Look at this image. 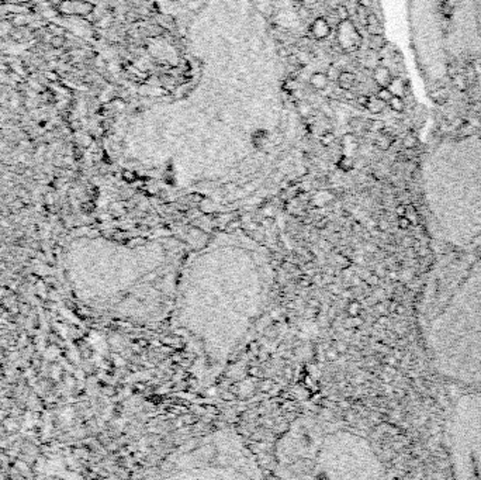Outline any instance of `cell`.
I'll list each match as a JSON object with an SVG mask.
<instances>
[{
	"label": "cell",
	"instance_id": "cell-20",
	"mask_svg": "<svg viewBox=\"0 0 481 480\" xmlns=\"http://www.w3.org/2000/svg\"><path fill=\"white\" fill-rule=\"evenodd\" d=\"M369 10H367V7L362 5V3H359L357 6H356V16H357V19L359 21L362 23L363 26H366V20H367V16H369Z\"/></svg>",
	"mask_w": 481,
	"mask_h": 480
},
{
	"label": "cell",
	"instance_id": "cell-13",
	"mask_svg": "<svg viewBox=\"0 0 481 480\" xmlns=\"http://www.w3.org/2000/svg\"><path fill=\"white\" fill-rule=\"evenodd\" d=\"M364 27L369 31V34H381L383 33V26L374 13H369Z\"/></svg>",
	"mask_w": 481,
	"mask_h": 480
},
{
	"label": "cell",
	"instance_id": "cell-14",
	"mask_svg": "<svg viewBox=\"0 0 481 480\" xmlns=\"http://www.w3.org/2000/svg\"><path fill=\"white\" fill-rule=\"evenodd\" d=\"M252 145L256 149H262L269 142V132L266 130H256L252 132Z\"/></svg>",
	"mask_w": 481,
	"mask_h": 480
},
{
	"label": "cell",
	"instance_id": "cell-25",
	"mask_svg": "<svg viewBox=\"0 0 481 480\" xmlns=\"http://www.w3.org/2000/svg\"><path fill=\"white\" fill-rule=\"evenodd\" d=\"M339 167H341L343 171H349L350 168L353 167V161H352V158H349V156H342L341 161H339Z\"/></svg>",
	"mask_w": 481,
	"mask_h": 480
},
{
	"label": "cell",
	"instance_id": "cell-12",
	"mask_svg": "<svg viewBox=\"0 0 481 480\" xmlns=\"http://www.w3.org/2000/svg\"><path fill=\"white\" fill-rule=\"evenodd\" d=\"M310 85L314 88L315 91H325L328 86H329V77L327 73L324 72H315L310 77Z\"/></svg>",
	"mask_w": 481,
	"mask_h": 480
},
{
	"label": "cell",
	"instance_id": "cell-15",
	"mask_svg": "<svg viewBox=\"0 0 481 480\" xmlns=\"http://www.w3.org/2000/svg\"><path fill=\"white\" fill-rule=\"evenodd\" d=\"M386 106H387V103L383 102L381 99H378L377 96H369V102H367V105H366V110H369L371 114H380L381 112H384Z\"/></svg>",
	"mask_w": 481,
	"mask_h": 480
},
{
	"label": "cell",
	"instance_id": "cell-5",
	"mask_svg": "<svg viewBox=\"0 0 481 480\" xmlns=\"http://www.w3.org/2000/svg\"><path fill=\"white\" fill-rule=\"evenodd\" d=\"M424 200L443 243L459 251L481 244V164H439L426 178Z\"/></svg>",
	"mask_w": 481,
	"mask_h": 480
},
{
	"label": "cell",
	"instance_id": "cell-9",
	"mask_svg": "<svg viewBox=\"0 0 481 480\" xmlns=\"http://www.w3.org/2000/svg\"><path fill=\"white\" fill-rule=\"evenodd\" d=\"M310 33L314 37L315 40H327L328 37L332 33V27H331V23L325 19V17H318L313 21L311 27H310Z\"/></svg>",
	"mask_w": 481,
	"mask_h": 480
},
{
	"label": "cell",
	"instance_id": "cell-27",
	"mask_svg": "<svg viewBox=\"0 0 481 480\" xmlns=\"http://www.w3.org/2000/svg\"><path fill=\"white\" fill-rule=\"evenodd\" d=\"M356 102H357V105L360 106V107H364V109H366V105H367V102H369V96L360 95V96H357Z\"/></svg>",
	"mask_w": 481,
	"mask_h": 480
},
{
	"label": "cell",
	"instance_id": "cell-10",
	"mask_svg": "<svg viewBox=\"0 0 481 480\" xmlns=\"http://www.w3.org/2000/svg\"><path fill=\"white\" fill-rule=\"evenodd\" d=\"M373 81L376 82L378 88H389V85L393 81V75L387 66L378 65L373 69Z\"/></svg>",
	"mask_w": 481,
	"mask_h": 480
},
{
	"label": "cell",
	"instance_id": "cell-11",
	"mask_svg": "<svg viewBox=\"0 0 481 480\" xmlns=\"http://www.w3.org/2000/svg\"><path fill=\"white\" fill-rule=\"evenodd\" d=\"M336 82H338L342 91H352L356 85V75L352 73V72H349V70H341Z\"/></svg>",
	"mask_w": 481,
	"mask_h": 480
},
{
	"label": "cell",
	"instance_id": "cell-16",
	"mask_svg": "<svg viewBox=\"0 0 481 480\" xmlns=\"http://www.w3.org/2000/svg\"><path fill=\"white\" fill-rule=\"evenodd\" d=\"M387 47V38L384 34H370L369 38V48L371 51H381Z\"/></svg>",
	"mask_w": 481,
	"mask_h": 480
},
{
	"label": "cell",
	"instance_id": "cell-2",
	"mask_svg": "<svg viewBox=\"0 0 481 480\" xmlns=\"http://www.w3.org/2000/svg\"><path fill=\"white\" fill-rule=\"evenodd\" d=\"M80 250L76 285L93 306L135 323L172 313L184 250L173 238L138 244L87 241Z\"/></svg>",
	"mask_w": 481,
	"mask_h": 480
},
{
	"label": "cell",
	"instance_id": "cell-28",
	"mask_svg": "<svg viewBox=\"0 0 481 480\" xmlns=\"http://www.w3.org/2000/svg\"><path fill=\"white\" fill-rule=\"evenodd\" d=\"M327 141H334V134H331V132H327V134H324L322 137H321V142L322 144H325L327 145Z\"/></svg>",
	"mask_w": 481,
	"mask_h": 480
},
{
	"label": "cell",
	"instance_id": "cell-1",
	"mask_svg": "<svg viewBox=\"0 0 481 480\" xmlns=\"http://www.w3.org/2000/svg\"><path fill=\"white\" fill-rule=\"evenodd\" d=\"M274 271L269 252L241 232H221L186 255L170 321L213 382L255 333L269 308Z\"/></svg>",
	"mask_w": 481,
	"mask_h": 480
},
{
	"label": "cell",
	"instance_id": "cell-26",
	"mask_svg": "<svg viewBox=\"0 0 481 480\" xmlns=\"http://www.w3.org/2000/svg\"><path fill=\"white\" fill-rule=\"evenodd\" d=\"M432 99L435 100V102H436V103H439V105H443V103L446 102V95H445V93H443L442 91H439V92H436V98H435V96H432Z\"/></svg>",
	"mask_w": 481,
	"mask_h": 480
},
{
	"label": "cell",
	"instance_id": "cell-18",
	"mask_svg": "<svg viewBox=\"0 0 481 480\" xmlns=\"http://www.w3.org/2000/svg\"><path fill=\"white\" fill-rule=\"evenodd\" d=\"M389 89L393 92V95H397V96H403L405 93V85L404 81L397 79V77H393L391 84L389 85Z\"/></svg>",
	"mask_w": 481,
	"mask_h": 480
},
{
	"label": "cell",
	"instance_id": "cell-23",
	"mask_svg": "<svg viewBox=\"0 0 481 480\" xmlns=\"http://www.w3.org/2000/svg\"><path fill=\"white\" fill-rule=\"evenodd\" d=\"M376 96L378 99H381L386 103H389L390 99L393 98V92H391L389 88H378V92H377Z\"/></svg>",
	"mask_w": 481,
	"mask_h": 480
},
{
	"label": "cell",
	"instance_id": "cell-4",
	"mask_svg": "<svg viewBox=\"0 0 481 480\" xmlns=\"http://www.w3.org/2000/svg\"><path fill=\"white\" fill-rule=\"evenodd\" d=\"M279 476L288 479H378L383 462L367 438L336 421H296L276 448Z\"/></svg>",
	"mask_w": 481,
	"mask_h": 480
},
{
	"label": "cell",
	"instance_id": "cell-3",
	"mask_svg": "<svg viewBox=\"0 0 481 480\" xmlns=\"http://www.w3.org/2000/svg\"><path fill=\"white\" fill-rule=\"evenodd\" d=\"M418 326L428 359L443 377L481 384V259L454 250L426 273Z\"/></svg>",
	"mask_w": 481,
	"mask_h": 480
},
{
	"label": "cell",
	"instance_id": "cell-21",
	"mask_svg": "<svg viewBox=\"0 0 481 480\" xmlns=\"http://www.w3.org/2000/svg\"><path fill=\"white\" fill-rule=\"evenodd\" d=\"M334 13L335 16H336V19H338V23H339V21L348 20L349 19V10L345 5H338V6L335 7Z\"/></svg>",
	"mask_w": 481,
	"mask_h": 480
},
{
	"label": "cell",
	"instance_id": "cell-19",
	"mask_svg": "<svg viewBox=\"0 0 481 480\" xmlns=\"http://www.w3.org/2000/svg\"><path fill=\"white\" fill-rule=\"evenodd\" d=\"M393 144V138H391L390 135H387V134H381V135H378L376 139V145L380 148V149H389Z\"/></svg>",
	"mask_w": 481,
	"mask_h": 480
},
{
	"label": "cell",
	"instance_id": "cell-6",
	"mask_svg": "<svg viewBox=\"0 0 481 480\" xmlns=\"http://www.w3.org/2000/svg\"><path fill=\"white\" fill-rule=\"evenodd\" d=\"M152 477L253 479L262 477L253 453L237 434L217 431L180 445L160 462Z\"/></svg>",
	"mask_w": 481,
	"mask_h": 480
},
{
	"label": "cell",
	"instance_id": "cell-17",
	"mask_svg": "<svg viewBox=\"0 0 481 480\" xmlns=\"http://www.w3.org/2000/svg\"><path fill=\"white\" fill-rule=\"evenodd\" d=\"M390 106V109L396 113H403L405 110V102L403 96H397V95H393V98L390 99V102L387 103Z\"/></svg>",
	"mask_w": 481,
	"mask_h": 480
},
{
	"label": "cell",
	"instance_id": "cell-22",
	"mask_svg": "<svg viewBox=\"0 0 481 480\" xmlns=\"http://www.w3.org/2000/svg\"><path fill=\"white\" fill-rule=\"evenodd\" d=\"M367 131H384V123L380 120H370V121H367Z\"/></svg>",
	"mask_w": 481,
	"mask_h": 480
},
{
	"label": "cell",
	"instance_id": "cell-24",
	"mask_svg": "<svg viewBox=\"0 0 481 480\" xmlns=\"http://www.w3.org/2000/svg\"><path fill=\"white\" fill-rule=\"evenodd\" d=\"M417 144H418V138H417L414 134H408V135H405L404 139H403V145H404L405 148H410V149H411V148H415Z\"/></svg>",
	"mask_w": 481,
	"mask_h": 480
},
{
	"label": "cell",
	"instance_id": "cell-8",
	"mask_svg": "<svg viewBox=\"0 0 481 480\" xmlns=\"http://www.w3.org/2000/svg\"><path fill=\"white\" fill-rule=\"evenodd\" d=\"M336 41L339 44L343 51H356L357 48H360L362 45V35L357 31L356 26L349 20H343L338 23V27H336Z\"/></svg>",
	"mask_w": 481,
	"mask_h": 480
},
{
	"label": "cell",
	"instance_id": "cell-7",
	"mask_svg": "<svg viewBox=\"0 0 481 480\" xmlns=\"http://www.w3.org/2000/svg\"><path fill=\"white\" fill-rule=\"evenodd\" d=\"M452 470L460 479H481V394L466 393L452 407L447 424Z\"/></svg>",
	"mask_w": 481,
	"mask_h": 480
},
{
	"label": "cell",
	"instance_id": "cell-29",
	"mask_svg": "<svg viewBox=\"0 0 481 480\" xmlns=\"http://www.w3.org/2000/svg\"><path fill=\"white\" fill-rule=\"evenodd\" d=\"M296 2H306V0H296Z\"/></svg>",
	"mask_w": 481,
	"mask_h": 480
}]
</instances>
